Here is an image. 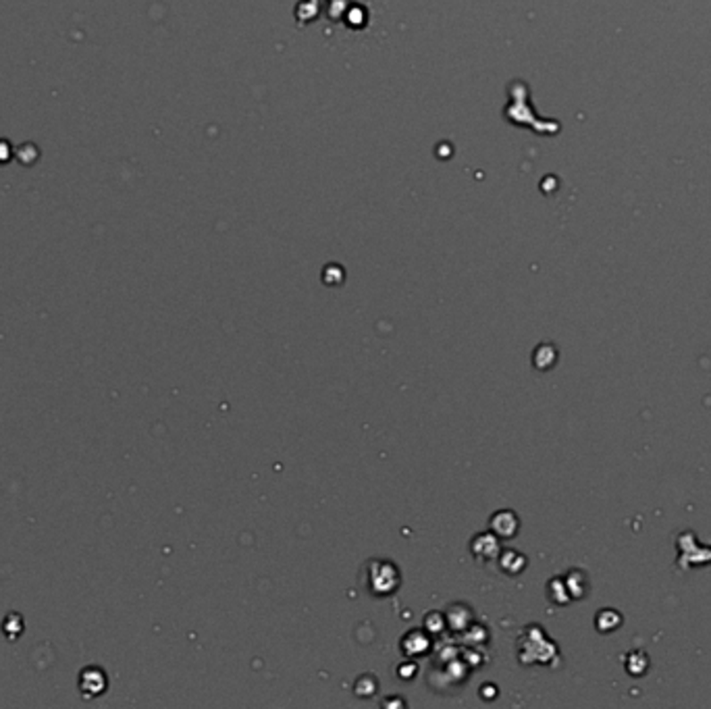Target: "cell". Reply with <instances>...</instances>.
Returning a JSON list of instances; mask_svg holds the SVG:
<instances>
[{"label": "cell", "mask_w": 711, "mask_h": 709, "mask_svg": "<svg viewBox=\"0 0 711 709\" xmlns=\"http://www.w3.org/2000/svg\"><path fill=\"white\" fill-rule=\"evenodd\" d=\"M109 687V680H106V674L100 668H86L81 670L79 674V688L84 693V697H96V695H103Z\"/></svg>", "instance_id": "1"}, {"label": "cell", "mask_w": 711, "mask_h": 709, "mask_svg": "<svg viewBox=\"0 0 711 709\" xmlns=\"http://www.w3.org/2000/svg\"><path fill=\"white\" fill-rule=\"evenodd\" d=\"M620 624H622V613L618 610H612V607H606V610H601L599 613H597V618H595L597 630L603 632V635H606V632H612L615 629H620Z\"/></svg>", "instance_id": "3"}, {"label": "cell", "mask_w": 711, "mask_h": 709, "mask_svg": "<svg viewBox=\"0 0 711 709\" xmlns=\"http://www.w3.org/2000/svg\"><path fill=\"white\" fill-rule=\"evenodd\" d=\"M566 588H568L570 597L581 599V597H585V595L589 593V588H591V585H589V579H587L585 572H581V570H573V572L566 576Z\"/></svg>", "instance_id": "2"}, {"label": "cell", "mask_w": 711, "mask_h": 709, "mask_svg": "<svg viewBox=\"0 0 711 709\" xmlns=\"http://www.w3.org/2000/svg\"><path fill=\"white\" fill-rule=\"evenodd\" d=\"M632 662L626 663V670L628 674H632L634 679H639V676H643L647 670H649V655L645 654V651H632L631 655Z\"/></svg>", "instance_id": "4"}]
</instances>
